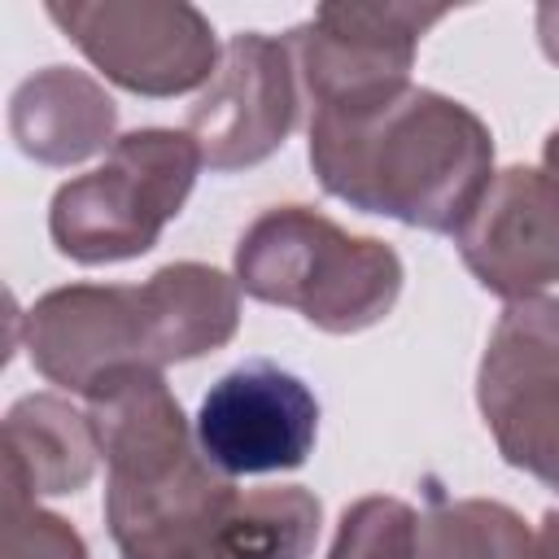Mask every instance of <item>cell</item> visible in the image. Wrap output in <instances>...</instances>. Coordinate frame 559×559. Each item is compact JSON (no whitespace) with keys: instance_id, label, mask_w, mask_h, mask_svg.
<instances>
[{"instance_id":"obj_1","label":"cell","mask_w":559,"mask_h":559,"mask_svg":"<svg viewBox=\"0 0 559 559\" xmlns=\"http://www.w3.org/2000/svg\"><path fill=\"white\" fill-rule=\"evenodd\" d=\"M105 459V524L122 559H310L323 507L306 485L236 489L197 445L157 367L87 393Z\"/></svg>"},{"instance_id":"obj_2","label":"cell","mask_w":559,"mask_h":559,"mask_svg":"<svg viewBox=\"0 0 559 559\" xmlns=\"http://www.w3.org/2000/svg\"><path fill=\"white\" fill-rule=\"evenodd\" d=\"M310 166L349 210L459 236L493 183V135L463 100L406 83L376 100L314 109Z\"/></svg>"},{"instance_id":"obj_3","label":"cell","mask_w":559,"mask_h":559,"mask_svg":"<svg viewBox=\"0 0 559 559\" xmlns=\"http://www.w3.org/2000/svg\"><path fill=\"white\" fill-rule=\"evenodd\" d=\"M35 371L70 393H92L118 367L192 362L240 328V288L218 266L170 262L144 284H66L26 314Z\"/></svg>"},{"instance_id":"obj_4","label":"cell","mask_w":559,"mask_h":559,"mask_svg":"<svg viewBox=\"0 0 559 559\" xmlns=\"http://www.w3.org/2000/svg\"><path fill=\"white\" fill-rule=\"evenodd\" d=\"M236 288L332 336L376 328L402 297V258L310 205H271L236 240Z\"/></svg>"},{"instance_id":"obj_5","label":"cell","mask_w":559,"mask_h":559,"mask_svg":"<svg viewBox=\"0 0 559 559\" xmlns=\"http://www.w3.org/2000/svg\"><path fill=\"white\" fill-rule=\"evenodd\" d=\"M197 170L201 153L188 131L140 127L118 135L100 166L52 192L48 236L57 253L83 266L148 253L162 227L183 210Z\"/></svg>"},{"instance_id":"obj_6","label":"cell","mask_w":559,"mask_h":559,"mask_svg":"<svg viewBox=\"0 0 559 559\" xmlns=\"http://www.w3.org/2000/svg\"><path fill=\"white\" fill-rule=\"evenodd\" d=\"M44 13L135 96H183L210 83L223 57L210 17L183 0H48Z\"/></svg>"},{"instance_id":"obj_7","label":"cell","mask_w":559,"mask_h":559,"mask_svg":"<svg viewBox=\"0 0 559 559\" xmlns=\"http://www.w3.org/2000/svg\"><path fill=\"white\" fill-rule=\"evenodd\" d=\"M476 402L498 454L559 493V301H511L489 332Z\"/></svg>"},{"instance_id":"obj_8","label":"cell","mask_w":559,"mask_h":559,"mask_svg":"<svg viewBox=\"0 0 559 559\" xmlns=\"http://www.w3.org/2000/svg\"><path fill=\"white\" fill-rule=\"evenodd\" d=\"M445 13V4H319L310 22L284 35L310 109L358 105L406 87L424 31Z\"/></svg>"},{"instance_id":"obj_9","label":"cell","mask_w":559,"mask_h":559,"mask_svg":"<svg viewBox=\"0 0 559 559\" xmlns=\"http://www.w3.org/2000/svg\"><path fill=\"white\" fill-rule=\"evenodd\" d=\"M297 61L288 39L240 31L227 39L214 79L188 109V135L210 170L266 162L297 127Z\"/></svg>"},{"instance_id":"obj_10","label":"cell","mask_w":559,"mask_h":559,"mask_svg":"<svg viewBox=\"0 0 559 559\" xmlns=\"http://www.w3.org/2000/svg\"><path fill=\"white\" fill-rule=\"evenodd\" d=\"M314 437V393L266 358H249L218 376L197 411V445L223 476L293 472L310 459Z\"/></svg>"},{"instance_id":"obj_11","label":"cell","mask_w":559,"mask_h":559,"mask_svg":"<svg viewBox=\"0 0 559 559\" xmlns=\"http://www.w3.org/2000/svg\"><path fill=\"white\" fill-rule=\"evenodd\" d=\"M454 240L476 284L507 306L559 301V179L550 170H498Z\"/></svg>"},{"instance_id":"obj_12","label":"cell","mask_w":559,"mask_h":559,"mask_svg":"<svg viewBox=\"0 0 559 559\" xmlns=\"http://www.w3.org/2000/svg\"><path fill=\"white\" fill-rule=\"evenodd\" d=\"M118 109L109 92L70 66H44L9 100V135L39 166H74L114 140Z\"/></svg>"},{"instance_id":"obj_13","label":"cell","mask_w":559,"mask_h":559,"mask_svg":"<svg viewBox=\"0 0 559 559\" xmlns=\"http://www.w3.org/2000/svg\"><path fill=\"white\" fill-rule=\"evenodd\" d=\"M0 480L22 485L31 498L79 493L96 476V428L57 393L17 397L4 415Z\"/></svg>"},{"instance_id":"obj_14","label":"cell","mask_w":559,"mask_h":559,"mask_svg":"<svg viewBox=\"0 0 559 559\" xmlns=\"http://www.w3.org/2000/svg\"><path fill=\"white\" fill-rule=\"evenodd\" d=\"M415 559H559V511L528 524L493 498H432L419 515Z\"/></svg>"},{"instance_id":"obj_15","label":"cell","mask_w":559,"mask_h":559,"mask_svg":"<svg viewBox=\"0 0 559 559\" xmlns=\"http://www.w3.org/2000/svg\"><path fill=\"white\" fill-rule=\"evenodd\" d=\"M419 546V515L402 498H358L341 511L336 537L328 559H415Z\"/></svg>"},{"instance_id":"obj_16","label":"cell","mask_w":559,"mask_h":559,"mask_svg":"<svg viewBox=\"0 0 559 559\" xmlns=\"http://www.w3.org/2000/svg\"><path fill=\"white\" fill-rule=\"evenodd\" d=\"M0 559H87V542L22 485L0 480Z\"/></svg>"},{"instance_id":"obj_17","label":"cell","mask_w":559,"mask_h":559,"mask_svg":"<svg viewBox=\"0 0 559 559\" xmlns=\"http://www.w3.org/2000/svg\"><path fill=\"white\" fill-rule=\"evenodd\" d=\"M537 39H542V52L559 66V4L537 9Z\"/></svg>"},{"instance_id":"obj_18","label":"cell","mask_w":559,"mask_h":559,"mask_svg":"<svg viewBox=\"0 0 559 559\" xmlns=\"http://www.w3.org/2000/svg\"><path fill=\"white\" fill-rule=\"evenodd\" d=\"M542 170H550L555 179H559V127L546 135V144H542Z\"/></svg>"}]
</instances>
